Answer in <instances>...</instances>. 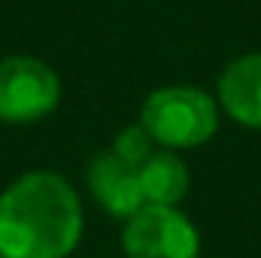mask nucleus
<instances>
[{
	"label": "nucleus",
	"mask_w": 261,
	"mask_h": 258,
	"mask_svg": "<svg viewBox=\"0 0 261 258\" xmlns=\"http://www.w3.org/2000/svg\"><path fill=\"white\" fill-rule=\"evenodd\" d=\"M82 231V200L55 170H28L0 192L3 258H70Z\"/></svg>",
	"instance_id": "obj_1"
},
{
	"label": "nucleus",
	"mask_w": 261,
	"mask_h": 258,
	"mask_svg": "<svg viewBox=\"0 0 261 258\" xmlns=\"http://www.w3.org/2000/svg\"><path fill=\"white\" fill-rule=\"evenodd\" d=\"M222 122L216 94L200 85H164L155 88L140 110V125L149 131L158 149L186 152L206 146Z\"/></svg>",
	"instance_id": "obj_2"
},
{
	"label": "nucleus",
	"mask_w": 261,
	"mask_h": 258,
	"mask_svg": "<svg viewBox=\"0 0 261 258\" xmlns=\"http://www.w3.org/2000/svg\"><path fill=\"white\" fill-rule=\"evenodd\" d=\"M61 104V76L37 55L0 58V122L34 125L49 119Z\"/></svg>",
	"instance_id": "obj_3"
},
{
	"label": "nucleus",
	"mask_w": 261,
	"mask_h": 258,
	"mask_svg": "<svg viewBox=\"0 0 261 258\" xmlns=\"http://www.w3.org/2000/svg\"><path fill=\"white\" fill-rule=\"evenodd\" d=\"M122 225L125 258H200V231L179 207L143 203Z\"/></svg>",
	"instance_id": "obj_4"
},
{
	"label": "nucleus",
	"mask_w": 261,
	"mask_h": 258,
	"mask_svg": "<svg viewBox=\"0 0 261 258\" xmlns=\"http://www.w3.org/2000/svg\"><path fill=\"white\" fill-rule=\"evenodd\" d=\"M85 183L110 219L128 222L143 207L140 170L128 161H122L113 149H100L97 155H91V161L85 167Z\"/></svg>",
	"instance_id": "obj_5"
},
{
	"label": "nucleus",
	"mask_w": 261,
	"mask_h": 258,
	"mask_svg": "<svg viewBox=\"0 0 261 258\" xmlns=\"http://www.w3.org/2000/svg\"><path fill=\"white\" fill-rule=\"evenodd\" d=\"M216 104L231 122L261 131V52L237 55L222 67Z\"/></svg>",
	"instance_id": "obj_6"
},
{
	"label": "nucleus",
	"mask_w": 261,
	"mask_h": 258,
	"mask_svg": "<svg viewBox=\"0 0 261 258\" xmlns=\"http://www.w3.org/2000/svg\"><path fill=\"white\" fill-rule=\"evenodd\" d=\"M140 192L143 203L155 207H179L192 189V170L173 149H155L140 167Z\"/></svg>",
	"instance_id": "obj_7"
},
{
	"label": "nucleus",
	"mask_w": 261,
	"mask_h": 258,
	"mask_svg": "<svg viewBox=\"0 0 261 258\" xmlns=\"http://www.w3.org/2000/svg\"><path fill=\"white\" fill-rule=\"evenodd\" d=\"M122 161H128L134 167H140L158 146H155V140L149 137V131L143 128L140 122L137 125H128V128H122L116 137H113V146H110Z\"/></svg>",
	"instance_id": "obj_8"
},
{
	"label": "nucleus",
	"mask_w": 261,
	"mask_h": 258,
	"mask_svg": "<svg viewBox=\"0 0 261 258\" xmlns=\"http://www.w3.org/2000/svg\"><path fill=\"white\" fill-rule=\"evenodd\" d=\"M0 258H3V255H0Z\"/></svg>",
	"instance_id": "obj_9"
}]
</instances>
